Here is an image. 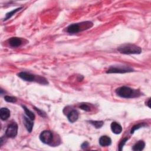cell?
Returning a JSON list of instances; mask_svg holds the SVG:
<instances>
[{"label": "cell", "instance_id": "obj_21", "mask_svg": "<svg viewBox=\"0 0 151 151\" xmlns=\"http://www.w3.org/2000/svg\"><path fill=\"white\" fill-rule=\"evenodd\" d=\"M80 108L86 111H89L90 110V106L86 103H81L80 104Z\"/></svg>", "mask_w": 151, "mask_h": 151}, {"label": "cell", "instance_id": "obj_19", "mask_svg": "<svg viewBox=\"0 0 151 151\" xmlns=\"http://www.w3.org/2000/svg\"><path fill=\"white\" fill-rule=\"evenodd\" d=\"M4 99L6 101L9 103H15L17 100V98L14 96H5L4 97Z\"/></svg>", "mask_w": 151, "mask_h": 151}, {"label": "cell", "instance_id": "obj_14", "mask_svg": "<svg viewBox=\"0 0 151 151\" xmlns=\"http://www.w3.org/2000/svg\"><path fill=\"white\" fill-rule=\"evenodd\" d=\"M145 146V143L143 140H139L133 146L132 150L134 151H141L144 149Z\"/></svg>", "mask_w": 151, "mask_h": 151}, {"label": "cell", "instance_id": "obj_7", "mask_svg": "<svg viewBox=\"0 0 151 151\" xmlns=\"http://www.w3.org/2000/svg\"><path fill=\"white\" fill-rule=\"evenodd\" d=\"M17 75L19 77L27 81H33L36 80L35 76L27 72H20Z\"/></svg>", "mask_w": 151, "mask_h": 151}, {"label": "cell", "instance_id": "obj_2", "mask_svg": "<svg viewBox=\"0 0 151 151\" xmlns=\"http://www.w3.org/2000/svg\"><path fill=\"white\" fill-rule=\"evenodd\" d=\"M93 25V22L90 21H84L80 23L70 24L67 28V32L70 34H76L90 28Z\"/></svg>", "mask_w": 151, "mask_h": 151}, {"label": "cell", "instance_id": "obj_1", "mask_svg": "<svg viewBox=\"0 0 151 151\" xmlns=\"http://www.w3.org/2000/svg\"><path fill=\"white\" fill-rule=\"evenodd\" d=\"M116 93L122 98L130 99L139 97L140 95V93L139 90L132 89L127 86H122L117 88L116 91Z\"/></svg>", "mask_w": 151, "mask_h": 151}, {"label": "cell", "instance_id": "obj_11", "mask_svg": "<svg viewBox=\"0 0 151 151\" xmlns=\"http://www.w3.org/2000/svg\"><path fill=\"white\" fill-rule=\"evenodd\" d=\"M23 122H24V124L27 131L28 132L31 133L32 130L34 123L32 122V120L29 118H28L25 116H24V117H23Z\"/></svg>", "mask_w": 151, "mask_h": 151}, {"label": "cell", "instance_id": "obj_10", "mask_svg": "<svg viewBox=\"0 0 151 151\" xmlns=\"http://www.w3.org/2000/svg\"><path fill=\"white\" fill-rule=\"evenodd\" d=\"M111 143V140L107 136H102L99 139V144L101 146H109Z\"/></svg>", "mask_w": 151, "mask_h": 151}, {"label": "cell", "instance_id": "obj_3", "mask_svg": "<svg viewBox=\"0 0 151 151\" xmlns=\"http://www.w3.org/2000/svg\"><path fill=\"white\" fill-rule=\"evenodd\" d=\"M117 50L124 54H139L142 52L140 47L132 44H124L117 48Z\"/></svg>", "mask_w": 151, "mask_h": 151}, {"label": "cell", "instance_id": "obj_13", "mask_svg": "<svg viewBox=\"0 0 151 151\" xmlns=\"http://www.w3.org/2000/svg\"><path fill=\"white\" fill-rule=\"evenodd\" d=\"M0 117L2 120H6L10 117V110L6 107H2L0 110Z\"/></svg>", "mask_w": 151, "mask_h": 151}, {"label": "cell", "instance_id": "obj_4", "mask_svg": "<svg viewBox=\"0 0 151 151\" xmlns=\"http://www.w3.org/2000/svg\"><path fill=\"white\" fill-rule=\"evenodd\" d=\"M133 69L126 65L111 66L106 71L107 73H126L133 71Z\"/></svg>", "mask_w": 151, "mask_h": 151}, {"label": "cell", "instance_id": "obj_23", "mask_svg": "<svg viewBox=\"0 0 151 151\" xmlns=\"http://www.w3.org/2000/svg\"><path fill=\"white\" fill-rule=\"evenodd\" d=\"M88 145H89V144H88V143L87 142H84L82 145H81V148L82 149H86V147H88Z\"/></svg>", "mask_w": 151, "mask_h": 151}, {"label": "cell", "instance_id": "obj_8", "mask_svg": "<svg viewBox=\"0 0 151 151\" xmlns=\"http://www.w3.org/2000/svg\"><path fill=\"white\" fill-rule=\"evenodd\" d=\"M8 43L12 47H18L22 44V41L20 38L12 37L8 40Z\"/></svg>", "mask_w": 151, "mask_h": 151}, {"label": "cell", "instance_id": "obj_24", "mask_svg": "<svg viewBox=\"0 0 151 151\" xmlns=\"http://www.w3.org/2000/svg\"><path fill=\"white\" fill-rule=\"evenodd\" d=\"M150 99H149V100H148V103H147V105L148 106V107H150Z\"/></svg>", "mask_w": 151, "mask_h": 151}, {"label": "cell", "instance_id": "obj_17", "mask_svg": "<svg viewBox=\"0 0 151 151\" xmlns=\"http://www.w3.org/2000/svg\"><path fill=\"white\" fill-rule=\"evenodd\" d=\"M90 123L93 125L96 129H99L101 128L103 125L104 124V122L103 121H94V120H90L89 121Z\"/></svg>", "mask_w": 151, "mask_h": 151}, {"label": "cell", "instance_id": "obj_16", "mask_svg": "<svg viewBox=\"0 0 151 151\" xmlns=\"http://www.w3.org/2000/svg\"><path fill=\"white\" fill-rule=\"evenodd\" d=\"M21 9H22L21 7L18 8H17V9H14V10H12V11L9 12H8V13L6 14V17H5V18H4V20L5 21V20H7V19H9V18H10L11 17H12L15 13H17L18 11H19L21 10Z\"/></svg>", "mask_w": 151, "mask_h": 151}, {"label": "cell", "instance_id": "obj_9", "mask_svg": "<svg viewBox=\"0 0 151 151\" xmlns=\"http://www.w3.org/2000/svg\"><path fill=\"white\" fill-rule=\"evenodd\" d=\"M78 118V111L76 110H72L67 114V119L71 123H74L77 120Z\"/></svg>", "mask_w": 151, "mask_h": 151}, {"label": "cell", "instance_id": "obj_20", "mask_svg": "<svg viewBox=\"0 0 151 151\" xmlns=\"http://www.w3.org/2000/svg\"><path fill=\"white\" fill-rule=\"evenodd\" d=\"M127 140H128V138H127V137H124V138H123V139L120 141V142L119 144V150H120V151L122 150L124 145H125L126 142Z\"/></svg>", "mask_w": 151, "mask_h": 151}, {"label": "cell", "instance_id": "obj_22", "mask_svg": "<svg viewBox=\"0 0 151 151\" xmlns=\"http://www.w3.org/2000/svg\"><path fill=\"white\" fill-rule=\"evenodd\" d=\"M34 108H35V110L38 111V113L41 116H42V117H45V113L44 112H43L42 111L40 110V109H37V108H36V107H34Z\"/></svg>", "mask_w": 151, "mask_h": 151}, {"label": "cell", "instance_id": "obj_18", "mask_svg": "<svg viewBox=\"0 0 151 151\" xmlns=\"http://www.w3.org/2000/svg\"><path fill=\"white\" fill-rule=\"evenodd\" d=\"M145 126H146V124L145 123H139L137 124L134 125V126L132 127V129L130 130V133L131 134H133L134 131H136V130H137V129H140L141 127H144Z\"/></svg>", "mask_w": 151, "mask_h": 151}, {"label": "cell", "instance_id": "obj_12", "mask_svg": "<svg viewBox=\"0 0 151 151\" xmlns=\"http://www.w3.org/2000/svg\"><path fill=\"white\" fill-rule=\"evenodd\" d=\"M110 127H111V129L113 133H114V134H120L122 131V126L119 123H118L116 122H112L110 125Z\"/></svg>", "mask_w": 151, "mask_h": 151}, {"label": "cell", "instance_id": "obj_15", "mask_svg": "<svg viewBox=\"0 0 151 151\" xmlns=\"http://www.w3.org/2000/svg\"><path fill=\"white\" fill-rule=\"evenodd\" d=\"M21 106H22V107L23 108L24 110L25 111V113L26 115L27 116V117H28V118H29L31 120H34L35 119V114L33 113V112L31 111V110H29L25 106L22 105Z\"/></svg>", "mask_w": 151, "mask_h": 151}, {"label": "cell", "instance_id": "obj_6", "mask_svg": "<svg viewBox=\"0 0 151 151\" xmlns=\"http://www.w3.org/2000/svg\"><path fill=\"white\" fill-rule=\"evenodd\" d=\"M40 140L45 144H50L52 140V133L50 130H44L40 134Z\"/></svg>", "mask_w": 151, "mask_h": 151}, {"label": "cell", "instance_id": "obj_5", "mask_svg": "<svg viewBox=\"0 0 151 151\" xmlns=\"http://www.w3.org/2000/svg\"><path fill=\"white\" fill-rule=\"evenodd\" d=\"M18 133V125L15 122H12L9 124L5 131V136L7 137L14 138Z\"/></svg>", "mask_w": 151, "mask_h": 151}]
</instances>
